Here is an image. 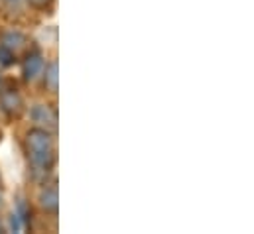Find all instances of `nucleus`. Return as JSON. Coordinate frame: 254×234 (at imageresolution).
<instances>
[{"mask_svg":"<svg viewBox=\"0 0 254 234\" xmlns=\"http://www.w3.org/2000/svg\"><path fill=\"white\" fill-rule=\"evenodd\" d=\"M14 211H16L20 217H24V219L28 221V215H30V207H28L26 199H22V197H20V199L16 201V209H14Z\"/></svg>","mask_w":254,"mask_h":234,"instance_id":"10","label":"nucleus"},{"mask_svg":"<svg viewBox=\"0 0 254 234\" xmlns=\"http://www.w3.org/2000/svg\"><path fill=\"white\" fill-rule=\"evenodd\" d=\"M22 97L14 89H0V109L8 115H18L22 111Z\"/></svg>","mask_w":254,"mask_h":234,"instance_id":"4","label":"nucleus"},{"mask_svg":"<svg viewBox=\"0 0 254 234\" xmlns=\"http://www.w3.org/2000/svg\"><path fill=\"white\" fill-rule=\"evenodd\" d=\"M2 205H4V195H2V191H0V209H2Z\"/></svg>","mask_w":254,"mask_h":234,"instance_id":"13","label":"nucleus"},{"mask_svg":"<svg viewBox=\"0 0 254 234\" xmlns=\"http://www.w3.org/2000/svg\"><path fill=\"white\" fill-rule=\"evenodd\" d=\"M40 205L48 213H58L60 209V195L56 187H44L40 193Z\"/></svg>","mask_w":254,"mask_h":234,"instance_id":"6","label":"nucleus"},{"mask_svg":"<svg viewBox=\"0 0 254 234\" xmlns=\"http://www.w3.org/2000/svg\"><path fill=\"white\" fill-rule=\"evenodd\" d=\"M44 83H46V87H48L52 93L58 91L60 73H58V63H56V61L50 63V65H46V69H44Z\"/></svg>","mask_w":254,"mask_h":234,"instance_id":"7","label":"nucleus"},{"mask_svg":"<svg viewBox=\"0 0 254 234\" xmlns=\"http://www.w3.org/2000/svg\"><path fill=\"white\" fill-rule=\"evenodd\" d=\"M4 229H6V227H4L2 223H0V233H4Z\"/></svg>","mask_w":254,"mask_h":234,"instance_id":"14","label":"nucleus"},{"mask_svg":"<svg viewBox=\"0 0 254 234\" xmlns=\"http://www.w3.org/2000/svg\"><path fill=\"white\" fill-rule=\"evenodd\" d=\"M44 69H46L44 58L40 54H32L24 61V79L28 83H34V81H38L44 75Z\"/></svg>","mask_w":254,"mask_h":234,"instance_id":"3","label":"nucleus"},{"mask_svg":"<svg viewBox=\"0 0 254 234\" xmlns=\"http://www.w3.org/2000/svg\"><path fill=\"white\" fill-rule=\"evenodd\" d=\"M2 85H4V83H2V75H0V89H2Z\"/></svg>","mask_w":254,"mask_h":234,"instance_id":"15","label":"nucleus"},{"mask_svg":"<svg viewBox=\"0 0 254 234\" xmlns=\"http://www.w3.org/2000/svg\"><path fill=\"white\" fill-rule=\"evenodd\" d=\"M8 229L12 231V233H22L24 229H26V219L24 217H20L16 211L10 215V219H8Z\"/></svg>","mask_w":254,"mask_h":234,"instance_id":"8","label":"nucleus"},{"mask_svg":"<svg viewBox=\"0 0 254 234\" xmlns=\"http://www.w3.org/2000/svg\"><path fill=\"white\" fill-rule=\"evenodd\" d=\"M28 2H30L32 6H36V8H44V6H46V4H50L52 0H28Z\"/></svg>","mask_w":254,"mask_h":234,"instance_id":"11","label":"nucleus"},{"mask_svg":"<svg viewBox=\"0 0 254 234\" xmlns=\"http://www.w3.org/2000/svg\"><path fill=\"white\" fill-rule=\"evenodd\" d=\"M14 56H16V54H14L12 50H8L6 46L0 44V65H2V67L12 65V63H14Z\"/></svg>","mask_w":254,"mask_h":234,"instance_id":"9","label":"nucleus"},{"mask_svg":"<svg viewBox=\"0 0 254 234\" xmlns=\"http://www.w3.org/2000/svg\"><path fill=\"white\" fill-rule=\"evenodd\" d=\"M22 2H26V0H4V4L10 6V8H18Z\"/></svg>","mask_w":254,"mask_h":234,"instance_id":"12","label":"nucleus"},{"mask_svg":"<svg viewBox=\"0 0 254 234\" xmlns=\"http://www.w3.org/2000/svg\"><path fill=\"white\" fill-rule=\"evenodd\" d=\"M30 120L34 122L36 128H44V130H54L58 124L56 111L46 103H38L30 109Z\"/></svg>","mask_w":254,"mask_h":234,"instance_id":"1","label":"nucleus"},{"mask_svg":"<svg viewBox=\"0 0 254 234\" xmlns=\"http://www.w3.org/2000/svg\"><path fill=\"white\" fill-rule=\"evenodd\" d=\"M26 146L28 152H54V140L48 130L44 128H34L26 136Z\"/></svg>","mask_w":254,"mask_h":234,"instance_id":"2","label":"nucleus"},{"mask_svg":"<svg viewBox=\"0 0 254 234\" xmlns=\"http://www.w3.org/2000/svg\"><path fill=\"white\" fill-rule=\"evenodd\" d=\"M0 44L6 46L8 50H12V52L16 54V52H20V50L26 48V36H24L20 30H8V32L2 34Z\"/></svg>","mask_w":254,"mask_h":234,"instance_id":"5","label":"nucleus"}]
</instances>
